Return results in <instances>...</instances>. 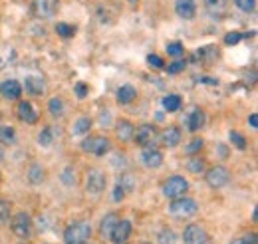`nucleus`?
Wrapping results in <instances>:
<instances>
[{"mask_svg": "<svg viewBox=\"0 0 258 244\" xmlns=\"http://www.w3.org/2000/svg\"><path fill=\"white\" fill-rule=\"evenodd\" d=\"M167 213L171 214L173 218H179V220H185V218H191L199 213V205L195 199H187V197H179V199H173V203L169 205Z\"/></svg>", "mask_w": 258, "mask_h": 244, "instance_id": "1", "label": "nucleus"}, {"mask_svg": "<svg viewBox=\"0 0 258 244\" xmlns=\"http://www.w3.org/2000/svg\"><path fill=\"white\" fill-rule=\"evenodd\" d=\"M92 236V226L84 220L70 224L64 230V242L66 244H86Z\"/></svg>", "mask_w": 258, "mask_h": 244, "instance_id": "2", "label": "nucleus"}, {"mask_svg": "<svg viewBox=\"0 0 258 244\" xmlns=\"http://www.w3.org/2000/svg\"><path fill=\"white\" fill-rule=\"evenodd\" d=\"M187 189H189V183H187L183 177L175 175V177H169V179L163 183V195H165L167 199H179V197H185Z\"/></svg>", "mask_w": 258, "mask_h": 244, "instance_id": "3", "label": "nucleus"}, {"mask_svg": "<svg viewBox=\"0 0 258 244\" xmlns=\"http://www.w3.org/2000/svg\"><path fill=\"white\" fill-rule=\"evenodd\" d=\"M60 8V0H34L32 4V12L36 18L40 20H50L56 16Z\"/></svg>", "mask_w": 258, "mask_h": 244, "instance_id": "4", "label": "nucleus"}, {"mask_svg": "<svg viewBox=\"0 0 258 244\" xmlns=\"http://www.w3.org/2000/svg\"><path fill=\"white\" fill-rule=\"evenodd\" d=\"M82 151L94 153L97 157H103L105 153L109 151V139L103 137V135H92V137L82 141Z\"/></svg>", "mask_w": 258, "mask_h": 244, "instance_id": "5", "label": "nucleus"}, {"mask_svg": "<svg viewBox=\"0 0 258 244\" xmlns=\"http://www.w3.org/2000/svg\"><path fill=\"white\" fill-rule=\"evenodd\" d=\"M157 137H159V133H157L155 125H151V123L141 125L137 129V133H133V139H135V143L139 147H153L155 141H157Z\"/></svg>", "mask_w": 258, "mask_h": 244, "instance_id": "6", "label": "nucleus"}, {"mask_svg": "<svg viewBox=\"0 0 258 244\" xmlns=\"http://www.w3.org/2000/svg\"><path fill=\"white\" fill-rule=\"evenodd\" d=\"M10 226H12V232H14L18 238H28V236H30V228H32L30 214H26V213L14 214Z\"/></svg>", "mask_w": 258, "mask_h": 244, "instance_id": "7", "label": "nucleus"}, {"mask_svg": "<svg viewBox=\"0 0 258 244\" xmlns=\"http://www.w3.org/2000/svg\"><path fill=\"white\" fill-rule=\"evenodd\" d=\"M228 179H230L228 169L221 167V165L211 167V169L207 171V175H205L207 185H209V187H213V189H221V187H225V185L228 183Z\"/></svg>", "mask_w": 258, "mask_h": 244, "instance_id": "8", "label": "nucleus"}, {"mask_svg": "<svg viewBox=\"0 0 258 244\" xmlns=\"http://www.w3.org/2000/svg\"><path fill=\"white\" fill-rule=\"evenodd\" d=\"M105 183H107V179H105V175H103L99 169H90V171H88L86 189H88L90 195H99V193H103Z\"/></svg>", "mask_w": 258, "mask_h": 244, "instance_id": "9", "label": "nucleus"}, {"mask_svg": "<svg viewBox=\"0 0 258 244\" xmlns=\"http://www.w3.org/2000/svg\"><path fill=\"white\" fill-rule=\"evenodd\" d=\"M129 236H131V222L119 218V220L115 222V226H113L111 234H109L111 242L113 244H125L129 240Z\"/></svg>", "mask_w": 258, "mask_h": 244, "instance_id": "10", "label": "nucleus"}, {"mask_svg": "<svg viewBox=\"0 0 258 244\" xmlns=\"http://www.w3.org/2000/svg\"><path fill=\"white\" fill-rule=\"evenodd\" d=\"M183 240L185 244H207V232L199 224H189L183 232Z\"/></svg>", "mask_w": 258, "mask_h": 244, "instance_id": "11", "label": "nucleus"}, {"mask_svg": "<svg viewBox=\"0 0 258 244\" xmlns=\"http://www.w3.org/2000/svg\"><path fill=\"white\" fill-rule=\"evenodd\" d=\"M141 163L147 167V169H157L163 165V153L155 147H143L141 153Z\"/></svg>", "mask_w": 258, "mask_h": 244, "instance_id": "12", "label": "nucleus"}, {"mask_svg": "<svg viewBox=\"0 0 258 244\" xmlns=\"http://www.w3.org/2000/svg\"><path fill=\"white\" fill-rule=\"evenodd\" d=\"M175 12L183 20H193L195 14H197V4H195V0H177L175 2Z\"/></svg>", "mask_w": 258, "mask_h": 244, "instance_id": "13", "label": "nucleus"}, {"mask_svg": "<svg viewBox=\"0 0 258 244\" xmlns=\"http://www.w3.org/2000/svg\"><path fill=\"white\" fill-rule=\"evenodd\" d=\"M0 93L4 99H18L22 95V86L16 80H6L0 84Z\"/></svg>", "mask_w": 258, "mask_h": 244, "instance_id": "14", "label": "nucleus"}, {"mask_svg": "<svg viewBox=\"0 0 258 244\" xmlns=\"http://www.w3.org/2000/svg\"><path fill=\"white\" fill-rule=\"evenodd\" d=\"M159 137H161L163 145L169 147V149H173V147H177V145L181 143V131H179L177 127H167V129H163V133Z\"/></svg>", "mask_w": 258, "mask_h": 244, "instance_id": "15", "label": "nucleus"}, {"mask_svg": "<svg viewBox=\"0 0 258 244\" xmlns=\"http://www.w3.org/2000/svg\"><path fill=\"white\" fill-rule=\"evenodd\" d=\"M18 117L22 119V121H26V123H36V119H38V111L34 109V105L30 103V101H20L18 103Z\"/></svg>", "mask_w": 258, "mask_h": 244, "instance_id": "16", "label": "nucleus"}, {"mask_svg": "<svg viewBox=\"0 0 258 244\" xmlns=\"http://www.w3.org/2000/svg\"><path fill=\"white\" fill-rule=\"evenodd\" d=\"M24 90H26L28 95H34V97L42 95V92H44V80L38 78V76H28L24 80Z\"/></svg>", "mask_w": 258, "mask_h": 244, "instance_id": "17", "label": "nucleus"}, {"mask_svg": "<svg viewBox=\"0 0 258 244\" xmlns=\"http://www.w3.org/2000/svg\"><path fill=\"white\" fill-rule=\"evenodd\" d=\"M195 58L201 60L203 64H207V66H211L213 62H217V58H219V48H217V46H203V48L195 54Z\"/></svg>", "mask_w": 258, "mask_h": 244, "instance_id": "18", "label": "nucleus"}, {"mask_svg": "<svg viewBox=\"0 0 258 244\" xmlns=\"http://www.w3.org/2000/svg\"><path fill=\"white\" fill-rule=\"evenodd\" d=\"M205 2V8L209 10V14H213L215 18L223 16L226 12V6H228V0H203Z\"/></svg>", "mask_w": 258, "mask_h": 244, "instance_id": "19", "label": "nucleus"}, {"mask_svg": "<svg viewBox=\"0 0 258 244\" xmlns=\"http://www.w3.org/2000/svg\"><path fill=\"white\" fill-rule=\"evenodd\" d=\"M203 125H205V111H201V109H193L191 113H189V117H187V127H189V131H199V129H203Z\"/></svg>", "mask_w": 258, "mask_h": 244, "instance_id": "20", "label": "nucleus"}, {"mask_svg": "<svg viewBox=\"0 0 258 244\" xmlns=\"http://www.w3.org/2000/svg\"><path fill=\"white\" fill-rule=\"evenodd\" d=\"M133 133H135V127H133V123H129V121H119L117 127H115V135H117V139H121V141H129V139L133 137Z\"/></svg>", "mask_w": 258, "mask_h": 244, "instance_id": "21", "label": "nucleus"}, {"mask_svg": "<svg viewBox=\"0 0 258 244\" xmlns=\"http://www.w3.org/2000/svg\"><path fill=\"white\" fill-rule=\"evenodd\" d=\"M117 220H119V216H117L115 213H111V214H107V216H103V220H101V224H99V232H101V236H109Z\"/></svg>", "mask_w": 258, "mask_h": 244, "instance_id": "22", "label": "nucleus"}, {"mask_svg": "<svg viewBox=\"0 0 258 244\" xmlns=\"http://www.w3.org/2000/svg\"><path fill=\"white\" fill-rule=\"evenodd\" d=\"M135 97H137V90H135L133 86H121V88L117 90V101H119L121 105L131 103Z\"/></svg>", "mask_w": 258, "mask_h": 244, "instance_id": "23", "label": "nucleus"}, {"mask_svg": "<svg viewBox=\"0 0 258 244\" xmlns=\"http://www.w3.org/2000/svg\"><path fill=\"white\" fill-rule=\"evenodd\" d=\"M163 107H165V111H169V113L179 111V107H181V97H179L177 93L165 95V97H163Z\"/></svg>", "mask_w": 258, "mask_h": 244, "instance_id": "24", "label": "nucleus"}, {"mask_svg": "<svg viewBox=\"0 0 258 244\" xmlns=\"http://www.w3.org/2000/svg\"><path fill=\"white\" fill-rule=\"evenodd\" d=\"M38 143L42 145V147H50L52 143H54V127H44L42 131H40V135H38Z\"/></svg>", "mask_w": 258, "mask_h": 244, "instance_id": "25", "label": "nucleus"}, {"mask_svg": "<svg viewBox=\"0 0 258 244\" xmlns=\"http://www.w3.org/2000/svg\"><path fill=\"white\" fill-rule=\"evenodd\" d=\"M14 141H16V131H14V127H10V125L0 127V143L12 145Z\"/></svg>", "mask_w": 258, "mask_h": 244, "instance_id": "26", "label": "nucleus"}, {"mask_svg": "<svg viewBox=\"0 0 258 244\" xmlns=\"http://www.w3.org/2000/svg\"><path fill=\"white\" fill-rule=\"evenodd\" d=\"M64 109H66V105L60 97H52V99H50V103H48V111H50L54 117L64 115Z\"/></svg>", "mask_w": 258, "mask_h": 244, "instance_id": "27", "label": "nucleus"}, {"mask_svg": "<svg viewBox=\"0 0 258 244\" xmlns=\"http://www.w3.org/2000/svg\"><path fill=\"white\" fill-rule=\"evenodd\" d=\"M90 127H92L90 117H80L78 121L74 123L72 131H74V135H82V133H88V131H90Z\"/></svg>", "mask_w": 258, "mask_h": 244, "instance_id": "28", "label": "nucleus"}, {"mask_svg": "<svg viewBox=\"0 0 258 244\" xmlns=\"http://www.w3.org/2000/svg\"><path fill=\"white\" fill-rule=\"evenodd\" d=\"M28 181L32 185H38L44 181V169H42L40 165H32V167L28 169Z\"/></svg>", "mask_w": 258, "mask_h": 244, "instance_id": "29", "label": "nucleus"}, {"mask_svg": "<svg viewBox=\"0 0 258 244\" xmlns=\"http://www.w3.org/2000/svg\"><path fill=\"white\" fill-rule=\"evenodd\" d=\"M187 169H189L191 173H195V175H201V173L205 171V161H203L201 157H193V159H189Z\"/></svg>", "mask_w": 258, "mask_h": 244, "instance_id": "30", "label": "nucleus"}, {"mask_svg": "<svg viewBox=\"0 0 258 244\" xmlns=\"http://www.w3.org/2000/svg\"><path fill=\"white\" fill-rule=\"evenodd\" d=\"M56 32H58V36H62V38H74L76 26L66 24V22H58V24H56Z\"/></svg>", "mask_w": 258, "mask_h": 244, "instance_id": "31", "label": "nucleus"}, {"mask_svg": "<svg viewBox=\"0 0 258 244\" xmlns=\"http://www.w3.org/2000/svg\"><path fill=\"white\" fill-rule=\"evenodd\" d=\"M117 185L125 191V193H131L133 191V187H135V179H133V175H129V173H123L119 179H117Z\"/></svg>", "mask_w": 258, "mask_h": 244, "instance_id": "32", "label": "nucleus"}, {"mask_svg": "<svg viewBox=\"0 0 258 244\" xmlns=\"http://www.w3.org/2000/svg\"><path fill=\"white\" fill-rule=\"evenodd\" d=\"M228 137H230V143H232L236 149H240V151L246 149V139H244V135H240L238 131H230Z\"/></svg>", "mask_w": 258, "mask_h": 244, "instance_id": "33", "label": "nucleus"}, {"mask_svg": "<svg viewBox=\"0 0 258 244\" xmlns=\"http://www.w3.org/2000/svg\"><path fill=\"white\" fill-rule=\"evenodd\" d=\"M8 218H10V203H8L6 199L0 197V226L6 224Z\"/></svg>", "mask_w": 258, "mask_h": 244, "instance_id": "34", "label": "nucleus"}, {"mask_svg": "<svg viewBox=\"0 0 258 244\" xmlns=\"http://www.w3.org/2000/svg\"><path fill=\"white\" fill-rule=\"evenodd\" d=\"M167 54L173 56V58H179V56L185 54V48H183L181 42H171V44H167Z\"/></svg>", "mask_w": 258, "mask_h": 244, "instance_id": "35", "label": "nucleus"}, {"mask_svg": "<svg viewBox=\"0 0 258 244\" xmlns=\"http://www.w3.org/2000/svg\"><path fill=\"white\" fill-rule=\"evenodd\" d=\"M159 244H175V232L165 228L159 232Z\"/></svg>", "mask_w": 258, "mask_h": 244, "instance_id": "36", "label": "nucleus"}, {"mask_svg": "<svg viewBox=\"0 0 258 244\" xmlns=\"http://www.w3.org/2000/svg\"><path fill=\"white\" fill-rule=\"evenodd\" d=\"M234 4L242 10V12H252L256 6V0H234Z\"/></svg>", "mask_w": 258, "mask_h": 244, "instance_id": "37", "label": "nucleus"}, {"mask_svg": "<svg viewBox=\"0 0 258 244\" xmlns=\"http://www.w3.org/2000/svg\"><path fill=\"white\" fill-rule=\"evenodd\" d=\"M240 40H242V34H240V32H228L225 36L226 46H234V44H238Z\"/></svg>", "mask_w": 258, "mask_h": 244, "instance_id": "38", "label": "nucleus"}, {"mask_svg": "<svg viewBox=\"0 0 258 244\" xmlns=\"http://www.w3.org/2000/svg\"><path fill=\"white\" fill-rule=\"evenodd\" d=\"M147 64H149L153 70H161L165 62H163V58L161 56H157V54H149V56H147Z\"/></svg>", "mask_w": 258, "mask_h": 244, "instance_id": "39", "label": "nucleus"}, {"mask_svg": "<svg viewBox=\"0 0 258 244\" xmlns=\"http://www.w3.org/2000/svg\"><path fill=\"white\" fill-rule=\"evenodd\" d=\"M185 66H187V64H185L183 60H177V62H173V64L167 66V72H169V74H181V72L185 70Z\"/></svg>", "mask_w": 258, "mask_h": 244, "instance_id": "40", "label": "nucleus"}, {"mask_svg": "<svg viewBox=\"0 0 258 244\" xmlns=\"http://www.w3.org/2000/svg\"><path fill=\"white\" fill-rule=\"evenodd\" d=\"M203 149V139H193L187 147H185V151L189 153V155H193V153H197V151H201Z\"/></svg>", "mask_w": 258, "mask_h": 244, "instance_id": "41", "label": "nucleus"}, {"mask_svg": "<svg viewBox=\"0 0 258 244\" xmlns=\"http://www.w3.org/2000/svg\"><path fill=\"white\" fill-rule=\"evenodd\" d=\"M74 90H76V93H78V97H80V99H84V97L88 95V86H86V84H76V88H74Z\"/></svg>", "mask_w": 258, "mask_h": 244, "instance_id": "42", "label": "nucleus"}, {"mask_svg": "<svg viewBox=\"0 0 258 244\" xmlns=\"http://www.w3.org/2000/svg\"><path fill=\"white\" fill-rule=\"evenodd\" d=\"M62 181H64L66 185H74V183H76V177L72 175V169H66L64 173H62Z\"/></svg>", "mask_w": 258, "mask_h": 244, "instance_id": "43", "label": "nucleus"}, {"mask_svg": "<svg viewBox=\"0 0 258 244\" xmlns=\"http://www.w3.org/2000/svg\"><path fill=\"white\" fill-rule=\"evenodd\" d=\"M123 197H125V191H123L119 185H115V189H113V201H115V203H119Z\"/></svg>", "mask_w": 258, "mask_h": 244, "instance_id": "44", "label": "nucleus"}, {"mask_svg": "<svg viewBox=\"0 0 258 244\" xmlns=\"http://www.w3.org/2000/svg\"><path fill=\"white\" fill-rule=\"evenodd\" d=\"M119 163H121V167H125V165H127V161H125V155H115V157H113L111 165H113V167H119Z\"/></svg>", "mask_w": 258, "mask_h": 244, "instance_id": "45", "label": "nucleus"}, {"mask_svg": "<svg viewBox=\"0 0 258 244\" xmlns=\"http://www.w3.org/2000/svg\"><path fill=\"white\" fill-rule=\"evenodd\" d=\"M248 123H250V127H252V129H256L258 127V115L256 113H250V115H248Z\"/></svg>", "mask_w": 258, "mask_h": 244, "instance_id": "46", "label": "nucleus"}, {"mask_svg": "<svg viewBox=\"0 0 258 244\" xmlns=\"http://www.w3.org/2000/svg\"><path fill=\"white\" fill-rule=\"evenodd\" d=\"M242 240L244 244H256V234H246V236H242Z\"/></svg>", "mask_w": 258, "mask_h": 244, "instance_id": "47", "label": "nucleus"}, {"mask_svg": "<svg viewBox=\"0 0 258 244\" xmlns=\"http://www.w3.org/2000/svg\"><path fill=\"white\" fill-rule=\"evenodd\" d=\"M230 244H244V240H242V238H234Z\"/></svg>", "mask_w": 258, "mask_h": 244, "instance_id": "48", "label": "nucleus"}, {"mask_svg": "<svg viewBox=\"0 0 258 244\" xmlns=\"http://www.w3.org/2000/svg\"><path fill=\"white\" fill-rule=\"evenodd\" d=\"M4 159V151H2V147H0V161Z\"/></svg>", "mask_w": 258, "mask_h": 244, "instance_id": "49", "label": "nucleus"}, {"mask_svg": "<svg viewBox=\"0 0 258 244\" xmlns=\"http://www.w3.org/2000/svg\"><path fill=\"white\" fill-rule=\"evenodd\" d=\"M135 2H137V0H129V4H135Z\"/></svg>", "mask_w": 258, "mask_h": 244, "instance_id": "50", "label": "nucleus"}, {"mask_svg": "<svg viewBox=\"0 0 258 244\" xmlns=\"http://www.w3.org/2000/svg\"><path fill=\"white\" fill-rule=\"evenodd\" d=\"M0 119H2V113H0Z\"/></svg>", "mask_w": 258, "mask_h": 244, "instance_id": "51", "label": "nucleus"}, {"mask_svg": "<svg viewBox=\"0 0 258 244\" xmlns=\"http://www.w3.org/2000/svg\"><path fill=\"white\" fill-rule=\"evenodd\" d=\"M86 244H88V242H86Z\"/></svg>", "mask_w": 258, "mask_h": 244, "instance_id": "52", "label": "nucleus"}]
</instances>
